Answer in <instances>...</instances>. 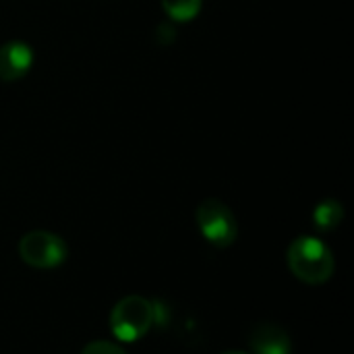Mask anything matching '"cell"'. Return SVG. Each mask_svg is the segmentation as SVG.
Instances as JSON below:
<instances>
[{"label":"cell","mask_w":354,"mask_h":354,"mask_svg":"<svg viewBox=\"0 0 354 354\" xmlns=\"http://www.w3.org/2000/svg\"><path fill=\"white\" fill-rule=\"evenodd\" d=\"M203 0H162V6L168 17L174 21H191L199 15Z\"/></svg>","instance_id":"8"},{"label":"cell","mask_w":354,"mask_h":354,"mask_svg":"<svg viewBox=\"0 0 354 354\" xmlns=\"http://www.w3.org/2000/svg\"><path fill=\"white\" fill-rule=\"evenodd\" d=\"M156 324V307L143 297H124L110 313V330L122 342L143 338Z\"/></svg>","instance_id":"2"},{"label":"cell","mask_w":354,"mask_h":354,"mask_svg":"<svg viewBox=\"0 0 354 354\" xmlns=\"http://www.w3.org/2000/svg\"><path fill=\"white\" fill-rule=\"evenodd\" d=\"M222 354H247V353H239V351H228V353H222Z\"/></svg>","instance_id":"10"},{"label":"cell","mask_w":354,"mask_h":354,"mask_svg":"<svg viewBox=\"0 0 354 354\" xmlns=\"http://www.w3.org/2000/svg\"><path fill=\"white\" fill-rule=\"evenodd\" d=\"M290 272L305 284H324L332 278L336 261L326 243L315 236H299L286 251Z\"/></svg>","instance_id":"1"},{"label":"cell","mask_w":354,"mask_h":354,"mask_svg":"<svg viewBox=\"0 0 354 354\" xmlns=\"http://www.w3.org/2000/svg\"><path fill=\"white\" fill-rule=\"evenodd\" d=\"M66 255H68L66 243L58 234L46 230L27 232L19 241V257L31 268H39V270L56 268L66 259Z\"/></svg>","instance_id":"4"},{"label":"cell","mask_w":354,"mask_h":354,"mask_svg":"<svg viewBox=\"0 0 354 354\" xmlns=\"http://www.w3.org/2000/svg\"><path fill=\"white\" fill-rule=\"evenodd\" d=\"M33 50L25 41H6L0 46V81L12 83L29 73Z\"/></svg>","instance_id":"5"},{"label":"cell","mask_w":354,"mask_h":354,"mask_svg":"<svg viewBox=\"0 0 354 354\" xmlns=\"http://www.w3.org/2000/svg\"><path fill=\"white\" fill-rule=\"evenodd\" d=\"M342 220H344V207H342V203L336 201V199H326V201H322V203L315 207V212H313V222H315L317 230H322V232H332V230H336V228L342 224Z\"/></svg>","instance_id":"7"},{"label":"cell","mask_w":354,"mask_h":354,"mask_svg":"<svg viewBox=\"0 0 354 354\" xmlns=\"http://www.w3.org/2000/svg\"><path fill=\"white\" fill-rule=\"evenodd\" d=\"M249 346L255 354H290V336L276 324H259L253 328Z\"/></svg>","instance_id":"6"},{"label":"cell","mask_w":354,"mask_h":354,"mask_svg":"<svg viewBox=\"0 0 354 354\" xmlns=\"http://www.w3.org/2000/svg\"><path fill=\"white\" fill-rule=\"evenodd\" d=\"M197 226L214 247H230L239 234V224L234 214L220 199H205L199 203Z\"/></svg>","instance_id":"3"},{"label":"cell","mask_w":354,"mask_h":354,"mask_svg":"<svg viewBox=\"0 0 354 354\" xmlns=\"http://www.w3.org/2000/svg\"><path fill=\"white\" fill-rule=\"evenodd\" d=\"M81 354H127L118 344L114 342H106V340H95V342H89L83 353Z\"/></svg>","instance_id":"9"}]
</instances>
